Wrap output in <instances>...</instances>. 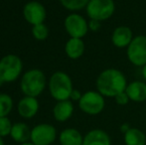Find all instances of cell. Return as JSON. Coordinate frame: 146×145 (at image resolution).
<instances>
[{
  "label": "cell",
  "mask_w": 146,
  "mask_h": 145,
  "mask_svg": "<svg viewBox=\"0 0 146 145\" xmlns=\"http://www.w3.org/2000/svg\"><path fill=\"white\" fill-rule=\"evenodd\" d=\"M127 85L123 73L113 68L104 70L96 79L98 91L104 97H115L125 91Z\"/></svg>",
  "instance_id": "obj_1"
},
{
  "label": "cell",
  "mask_w": 146,
  "mask_h": 145,
  "mask_svg": "<svg viewBox=\"0 0 146 145\" xmlns=\"http://www.w3.org/2000/svg\"><path fill=\"white\" fill-rule=\"evenodd\" d=\"M46 87V75L41 70L32 69L22 75L20 89L26 97H37Z\"/></svg>",
  "instance_id": "obj_2"
},
{
  "label": "cell",
  "mask_w": 146,
  "mask_h": 145,
  "mask_svg": "<svg viewBox=\"0 0 146 145\" xmlns=\"http://www.w3.org/2000/svg\"><path fill=\"white\" fill-rule=\"evenodd\" d=\"M73 91V81L68 73L58 71L51 75L49 79V91L51 97L57 101L70 99Z\"/></svg>",
  "instance_id": "obj_3"
},
{
  "label": "cell",
  "mask_w": 146,
  "mask_h": 145,
  "mask_svg": "<svg viewBox=\"0 0 146 145\" xmlns=\"http://www.w3.org/2000/svg\"><path fill=\"white\" fill-rule=\"evenodd\" d=\"M23 63L16 55H6L0 60V79L3 83H12L20 77Z\"/></svg>",
  "instance_id": "obj_4"
},
{
  "label": "cell",
  "mask_w": 146,
  "mask_h": 145,
  "mask_svg": "<svg viewBox=\"0 0 146 145\" xmlns=\"http://www.w3.org/2000/svg\"><path fill=\"white\" fill-rule=\"evenodd\" d=\"M86 11L90 19L102 22L113 15L115 3L113 0H88Z\"/></svg>",
  "instance_id": "obj_5"
},
{
  "label": "cell",
  "mask_w": 146,
  "mask_h": 145,
  "mask_svg": "<svg viewBox=\"0 0 146 145\" xmlns=\"http://www.w3.org/2000/svg\"><path fill=\"white\" fill-rule=\"evenodd\" d=\"M106 107L104 97L98 91H88L83 93L79 101V107L82 111L90 115H96L104 110Z\"/></svg>",
  "instance_id": "obj_6"
},
{
  "label": "cell",
  "mask_w": 146,
  "mask_h": 145,
  "mask_svg": "<svg viewBox=\"0 0 146 145\" xmlns=\"http://www.w3.org/2000/svg\"><path fill=\"white\" fill-rule=\"evenodd\" d=\"M126 54L131 64L137 67H144L146 65V36L134 37L127 47Z\"/></svg>",
  "instance_id": "obj_7"
},
{
  "label": "cell",
  "mask_w": 146,
  "mask_h": 145,
  "mask_svg": "<svg viewBox=\"0 0 146 145\" xmlns=\"http://www.w3.org/2000/svg\"><path fill=\"white\" fill-rule=\"evenodd\" d=\"M65 29L71 38H84L88 32V22L82 15L72 13L68 15L64 22Z\"/></svg>",
  "instance_id": "obj_8"
},
{
  "label": "cell",
  "mask_w": 146,
  "mask_h": 145,
  "mask_svg": "<svg viewBox=\"0 0 146 145\" xmlns=\"http://www.w3.org/2000/svg\"><path fill=\"white\" fill-rule=\"evenodd\" d=\"M56 128L51 124L42 123L31 130V142L35 145H51L56 139Z\"/></svg>",
  "instance_id": "obj_9"
},
{
  "label": "cell",
  "mask_w": 146,
  "mask_h": 145,
  "mask_svg": "<svg viewBox=\"0 0 146 145\" xmlns=\"http://www.w3.org/2000/svg\"><path fill=\"white\" fill-rule=\"evenodd\" d=\"M23 16L25 20L32 26L43 24L47 17L44 5L38 1H30L23 7Z\"/></svg>",
  "instance_id": "obj_10"
},
{
  "label": "cell",
  "mask_w": 146,
  "mask_h": 145,
  "mask_svg": "<svg viewBox=\"0 0 146 145\" xmlns=\"http://www.w3.org/2000/svg\"><path fill=\"white\" fill-rule=\"evenodd\" d=\"M18 113L21 117L30 119L34 117L39 110V103L36 97H24L18 103L17 105Z\"/></svg>",
  "instance_id": "obj_11"
},
{
  "label": "cell",
  "mask_w": 146,
  "mask_h": 145,
  "mask_svg": "<svg viewBox=\"0 0 146 145\" xmlns=\"http://www.w3.org/2000/svg\"><path fill=\"white\" fill-rule=\"evenodd\" d=\"M133 38L130 28L127 26H118L112 32L111 42L116 48H127Z\"/></svg>",
  "instance_id": "obj_12"
},
{
  "label": "cell",
  "mask_w": 146,
  "mask_h": 145,
  "mask_svg": "<svg viewBox=\"0 0 146 145\" xmlns=\"http://www.w3.org/2000/svg\"><path fill=\"white\" fill-rule=\"evenodd\" d=\"M129 99L135 103H142L146 101V83L140 81H134L128 83L125 89Z\"/></svg>",
  "instance_id": "obj_13"
},
{
  "label": "cell",
  "mask_w": 146,
  "mask_h": 145,
  "mask_svg": "<svg viewBox=\"0 0 146 145\" xmlns=\"http://www.w3.org/2000/svg\"><path fill=\"white\" fill-rule=\"evenodd\" d=\"M85 43L82 39L71 38L65 45L66 55L72 60H78L85 53Z\"/></svg>",
  "instance_id": "obj_14"
},
{
  "label": "cell",
  "mask_w": 146,
  "mask_h": 145,
  "mask_svg": "<svg viewBox=\"0 0 146 145\" xmlns=\"http://www.w3.org/2000/svg\"><path fill=\"white\" fill-rule=\"evenodd\" d=\"M74 112V105L70 99L58 101L53 109V114L57 121H67Z\"/></svg>",
  "instance_id": "obj_15"
},
{
  "label": "cell",
  "mask_w": 146,
  "mask_h": 145,
  "mask_svg": "<svg viewBox=\"0 0 146 145\" xmlns=\"http://www.w3.org/2000/svg\"><path fill=\"white\" fill-rule=\"evenodd\" d=\"M83 145H110V138L104 130L94 129L84 137Z\"/></svg>",
  "instance_id": "obj_16"
},
{
  "label": "cell",
  "mask_w": 146,
  "mask_h": 145,
  "mask_svg": "<svg viewBox=\"0 0 146 145\" xmlns=\"http://www.w3.org/2000/svg\"><path fill=\"white\" fill-rule=\"evenodd\" d=\"M10 135L14 141L18 142V143H25L31 139V130L26 123L17 122V123H14L12 126Z\"/></svg>",
  "instance_id": "obj_17"
},
{
  "label": "cell",
  "mask_w": 146,
  "mask_h": 145,
  "mask_svg": "<svg viewBox=\"0 0 146 145\" xmlns=\"http://www.w3.org/2000/svg\"><path fill=\"white\" fill-rule=\"evenodd\" d=\"M84 137L75 128H67L60 134V143L62 145H83Z\"/></svg>",
  "instance_id": "obj_18"
},
{
  "label": "cell",
  "mask_w": 146,
  "mask_h": 145,
  "mask_svg": "<svg viewBox=\"0 0 146 145\" xmlns=\"http://www.w3.org/2000/svg\"><path fill=\"white\" fill-rule=\"evenodd\" d=\"M124 142L126 145H145L146 136L138 128H130L124 133Z\"/></svg>",
  "instance_id": "obj_19"
},
{
  "label": "cell",
  "mask_w": 146,
  "mask_h": 145,
  "mask_svg": "<svg viewBox=\"0 0 146 145\" xmlns=\"http://www.w3.org/2000/svg\"><path fill=\"white\" fill-rule=\"evenodd\" d=\"M13 107L12 97L7 93H0V117L7 116Z\"/></svg>",
  "instance_id": "obj_20"
},
{
  "label": "cell",
  "mask_w": 146,
  "mask_h": 145,
  "mask_svg": "<svg viewBox=\"0 0 146 145\" xmlns=\"http://www.w3.org/2000/svg\"><path fill=\"white\" fill-rule=\"evenodd\" d=\"M59 1L67 10L79 11L87 7L88 0H59Z\"/></svg>",
  "instance_id": "obj_21"
},
{
  "label": "cell",
  "mask_w": 146,
  "mask_h": 145,
  "mask_svg": "<svg viewBox=\"0 0 146 145\" xmlns=\"http://www.w3.org/2000/svg\"><path fill=\"white\" fill-rule=\"evenodd\" d=\"M32 35L36 40L44 41L49 36V29L44 23L39 24V25H35L32 28Z\"/></svg>",
  "instance_id": "obj_22"
},
{
  "label": "cell",
  "mask_w": 146,
  "mask_h": 145,
  "mask_svg": "<svg viewBox=\"0 0 146 145\" xmlns=\"http://www.w3.org/2000/svg\"><path fill=\"white\" fill-rule=\"evenodd\" d=\"M12 126H13V124L11 123V121L7 116L0 117V137L10 135Z\"/></svg>",
  "instance_id": "obj_23"
},
{
  "label": "cell",
  "mask_w": 146,
  "mask_h": 145,
  "mask_svg": "<svg viewBox=\"0 0 146 145\" xmlns=\"http://www.w3.org/2000/svg\"><path fill=\"white\" fill-rule=\"evenodd\" d=\"M114 99H115L117 105H127V103H129V101H130L129 97H128V95H127V93H125V91H122V93H120L119 95H117L116 97H114Z\"/></svg>",
  "instance_id": "obj_24"
},
{
  "label": "cell",
  "mask_w": 146,
  "mask_h": 145,
  "mask_svg": "<svg viewBox=\"0 0 146 145\" xmlns=\"http://www.w3.org/2000/svg\"><path fill=\"white\" fill-rule=\"evenodd\" d=\"M100 27H102V23H100V21H98V20L90 19V21L88 22V29H90V31L96 32L100 29Z\"/></svg>",
  "instance_id": "obj_25"
},
{
  "label": "cell",
  "mask_w": 146,
  "mask_h": 145,
  "mask_svg": "<svg viewBox=\"0 0 146 145\" xmlns=\"http://www.w3.org/2000/svg\"><path fill=\"white\" fill-rule=\"evenodd\" d=\"M82 95H83V93H82L81 91H78V89H74V91H72V93H71L70 99H72V101H80V99H82Z\"/></svg>",
  "instance_id": "obj_26"
},
{
  "label": "cell",
  "mask_w": 146,
  "mask_h": 145,
  "mask_svg": "<svg viewBox=\"0 0 146 145\" xmlns=\"http://www.w3.org/2000/svg\"><path fill=\"white\" fill-rule=\"evenodd\" d=\"M129 129H130V127H129V125L127 123H124V124H122V125L120 126V130L122 132H124V133L127 131V130H129Z\"/></svg>",
  "instance_id": "obj_27"
},
{
  "label": "cell",
  "mask_w": 146,
  "mask_h": 145,
  "mask_svg": "<svg viewBox=\"0 0 146 145\" xmlns=\"http://www.w3.org/2000/svg\"><path fill=\"white\" fill-rule=\"evenodd\" d=\"M142 75H143V77H144L145 81H146V65L144 67H142Z\"/></svg>",
  "instance_id": "obj_28"
},
{
  "label": "cell",
  "mask_w": 146,
  "mask_h": 145,
  "mask_svg": "<svg viewBox=\"0 0 146 145\" xmlns=\"http://www.w3.org/2000/svg\"><path fill=\"white\" fill-rule=\"evenodd\" d=\"M21 145H35L33 142H25V143H21Z\"/></svg>",
  "instance_id": "obj_29"
},
{
  "label": "cell",
  "mask_w": 146,
  "mask_h": 145,
  "mask_svg": "<svg viewBox=\"0 0 146 145\" xmlns=\"http://www.w3.org/2000/svg\"><path fill=\"white\" fill-rule=\"evenodd\" d=\"M0 145H4V142L2 140V137H0Z\"/></svg>",
  "instance_id": "obj_30"
}]
</instances>
